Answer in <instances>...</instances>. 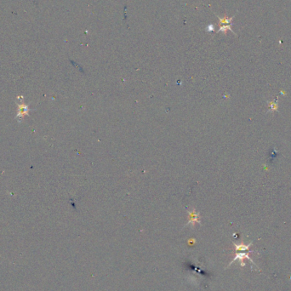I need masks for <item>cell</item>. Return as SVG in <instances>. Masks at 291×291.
<instances>
[{"label":"cell","instance_id":"6da1fadb","mask_svg":"<svg viewBox=\"0 0 291 291\" xmlns=\"http://www.w3.org/2000/svg\"><path fill=\"white\" fill-rule=\"evenodd\" d=\"M19 97L20 98V103L17 104L18 109H17V115H16V118L19 120V121H21V120L23 119L26 116L29 115L30 108H29V106H28V105L24 103L22 96H19Z\"/></svg>","mask_w":291,"mask_h":291},{"label":"cell","instance_id":"7a4b0ae2","mask_svg":"<svg viewBox=\"0 0 291 291\" xmlns=\"http://www.w3.org/2000/svg\"><path fill=\"white\" fill-rule=\"evenodd\" d=\"M244 259H249V260H250V261H251L252 263L255 265L254 261L252 260V259L250 258V257H249V255H248L247 253H238V254H237V255H236V256H235V258H234V259L232 260L231 261L230 265H231L232 262H234L236 260H240V261H241V266H242V267H243V266H244V263H243V260H244Z\"/></svg>","mask_w":291,"mask_h":291},{"label":"cell","instance_id":"3957f363","mask_svg":"<svg viewBox=\"0 0 291 291\" xmlns=\"http://www.w3.org/2000/svg\"><path fill=\"white\" fill-rule=\"evenodd\" d=\"M233 18H234L233 16L231 17V18H229V17H227V16H224V18H220L219 16H218L220 27H226V26H231V23Z\"/></svg>","mask_w":291,"mask_h":291},{"label":"cell","instance_id":"277c9868","mask_svg":"<svg viewBox=\"0 0 291 291\" xmlns=\"http://www.w3.org/2000/svg\"><path fill=\"white\" fill-rule=\"evenodd\" d=\"M234 246H235L236 251H245V250H249V247L251 246V243H249V245H244V244H236V243H234Z\"/></svg>","mask_w":291,"mask_h":291}]
</instances>
